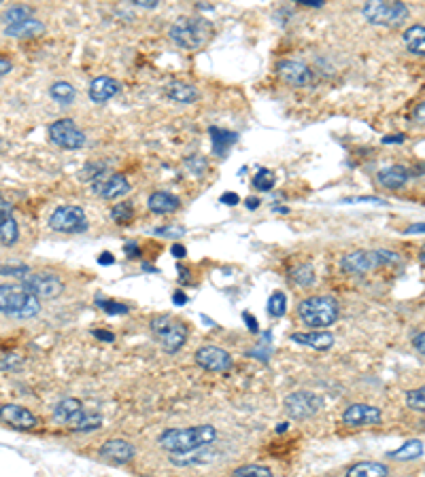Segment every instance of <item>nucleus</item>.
I'll use <instances>...</instances> for the list:
<instances>
[{
    "instance_id": "obj_1",
    "label": "nucleus",
    "mask_w": 425,
    "mask_h": 477,
    "mask_svg": "<svg viewBox=\"0 0 425 477\" xmlns=\"http://www.w3.org/2000/svg\"><path fill=\"white\" fill-rule=\"evenodd\" d=\"M217 437V429L210 424H200V427H187V429H166L158 443L162 450L175 454V456H183V454H191L196 450H202L206 445H210Z\"/></svg>"
},
{
    "instance_id": "obj_2",
    "label": "nucleus",
    "mask_w": 425,
    "mask_h": 477,
    "mask_svg": "<svg viewBox=\"0 0 425 477\" xmlns=\"http://www.w3.org/2000/svg\"><path fill=\"white\" fill-rule=\"evenodd\" d=\"M298 316L304 325H309L313 329H325L338 321L340 305L330 295H315V297L304 299L298 305Z\"/></svg>"
},
{
    "instance_id": "obj_3",
    "label": "nucleus",
    "mask_w": 425,
    "mask_h": 477,
    "mask_svg": "<svg viewBox=\"0 0 425 477\" xmlns=\"http://www.w3.org/2000/svg\"><path fill=\"white\" fill-rule=\"evenodd\" d=\"M41 310V299L22 284H0V314L13 318H32Z\"/></svg>"
},
{
    "instance_id": "obj_4",
    "label": "nucleus",
    "mask_w": 425,
    "mask_h": 477,
    "mask_svg": "<svg viewBox=\"0 0 425 477\" xmlns=\"http://www.w3.org/2000/svg\"><path fill=\"white\" fill-rule=\"evenodd\" d=\"M400 255L391 251H353L340 259V270L349 276H366L381 265H398Z\"/></svg>"
},
{
    "instance_id": "obj_5",
    "label": "nucleus",
    "mask_w": 425,
    "mask_h": 477,
    "mask_svg": "<svg viewBox=\"0 0 425 477\" xmlns=\"http://www.w3.org/2000/svg\"><path fill=\"white\" fill-rule=\"evenodd\" d=\"M212 34V26L204 18H179L170 26V39L181 49H202Z\"/></svg>"
},
{
    "instance_id": "obj_6",
    "label": "nucleus",
    "mask_w": 425,
    "mask_h": 477,
    "mask_svg": "<svg viewBox=\"0 0 425 477\" xmlns=\"http://www.w3.org/2000/svg\"><path fill=\"white\" fill-rule=\"evenodd\" d=\"M149 327H151V333H154L156 342L160 344V348L168 354L179 352L187 342V327L181 321H177V318H173L170 314L154 316Z\"/></svg>"
},
{
    "instance_id": "obj_7",
    "label": "nucleus",
    "mask_w": 425,
    "mask_h": 477,
    "mask_svg": "<svg viewBox=\"0 0 425 477\" xmlns=\"http://www.w3.org/2000/svg\"><path fill=\"white\" fill-rule=\"evenodd\" d=\"M362 13L370 24L385 28L402 26L408 20V7L404 3H398V0H372V3L364 5Z\"/></svg>"
},
{
    "instance_id": "obj_8",
    "label": "nucleus",
    "mask_w": 425,
    "mask_h": 477,
    "mask_svg": "<svg viewBox=\"0 0 425 477\" xmlns=\"http://www.w3.org/2000/svg\"><path fill=\"white\" fill-rule=\"evenodd\" d=\"M49 227L60 233H83L90 225L81 206H58L49 216Z\"/></svg>"
},
{
    "instance_id": "obj_9",
    "label": "nucleus",
    "mask_w": 425,
    "mask_h": 477,
    "mask_svg": "<svg viewBox=\"0 0 425 477\" xmlns=\"http://www.w3.org/2000/svg\"><path fill=\"white\" fill-rule=\"evenodd\" d=\"M285 414L294 420H306L311 416H315L321 408H323V399L315 392L309 390H298L285 396Z\"/></svg>"
},
{
    "instance_id": "obj_10",
    "label": "nucleus",
    "mask_w": 425,
    "mask_h": 477,
    "mask_svg": "<svg viewBox=\"0 0 425 477\" xmlns=\"http://www.w3.org/2000/svg\"><path fill=\"white\" fill-rule=\"evenodd\" d=\"M49 138L53 144L66 151H77L86 144V134L77 127L73 119H58L49 125Z\"/></svg>"
},
{
    "instance_id": "obj_11",
    "label": "nucleus",
    "mask_w": 425,
    "mask_h": 477,
    "mask_svg": "<svg viewBox=\"0 0 425 477\" xmlns=\"http://www.w3.org/2000/svg\"><path fill=\"white\" fill-rule=\"evenodd\" d=\"M28 293H32L39 299H53L64 291V282L51 274V272H39V274H26L20 282Z\"/></svg>"
},
{
    "instance_id": "obj_12",
    "label": "nucleus",
    "mask_w": 425,
    "mask_h": 477,
    "mask_svg": "<svg viewBox=\"0 0 425 477\" xmlns=\"http://www.w3.org/2000/svg\"><path fill=\"white\" fill-rule=\"evenodd\" d=\"M92 191L104 200H117L121 195H126L130 191V183L123 174H115V172H107L102 170L98 177H94L92 181Z\"/></svg>"
},
{
    "instance_id": "obj_13",
    "label": "nucleus",
    "mask_w": 425,
    "mask_h": 477,
    "mask_svg": "<svg viewBox=\"0 0 425 477\" xmlns=\"http://www.w3.org/2000/svg\"><path fill=\"white\" fill-rule=\"evenodd\" d=\"M278 76L283 78L285 83H290L292 88H306L315 81L313 70L298 60H283L278 62Z\"/></svg>"
},
{
    "instance_id": "obj_14",
    "label": "nucleus",
    "mask_w": 425,
    "mask_h": 477,
    "mask_svg": "<svg viewBox=\"0 0 425 477\" xmlns=\"http://www.w3.org/2000/svg\"><path fill=\"white\" fill-rule=\"evenodd\" d=\"M196 363L212 373H224L232 367V357L224 348L217 346H204L196 352Z\"/></svg>"
},
{
    "instance_id": "obj_15",
    "label": "nucleus",
    "mask_w": 425,
    "mask_h": 477,
    "mask_svg": "<svg viewBox=\"0 0 425 477\" xmlns=\"http://www.w3.org/2000/svg\"><path fill=\"white\" fill-rule=\"evenodd\" d=\"M381 420H383L381 410L366 403H353L342 412V422L346 427H368V424H379Z\"/></svg>"
},
{
    "instance_id": "obj_16",
    "label": "nucleus",
    "mask_w": 425,
    "mask_h": 477,
    "mask_svg": "<svg viewBox=\"0 0 425 477\" xmlns=\"http://www.w3.org/2000/svg\"><path fill=\"white\" fill-rule=\"evenodd\" d=\"M0 422H5L13 429H22V431H28V429H34L39 424L36 416L22 408V406H15V403H9V406H3L0 408Z\"/></svg>"
},
{
    "instance_id": "obj_17",
    "label": "nucleus",
    "mask_w": 425,
    "mask_h": 477,
    "mask_svg": "<svg viewBox=\"0 0 425 477\" xmlns=\"http://www.w3.org/2000/svg\"><path fill=\"white\" fill-rule=\"evenodd\" d=\"M134 454H136L134 445L126 439H109L100 448V456L109 462H115V464L130 462L134 458Z\"/></svg>"
},
{
    "instance_id": "obj_18",
    "label": "nucleus",
    "mask_w": 425,
    "mask_h": 477,
    "mask_svg": "<svg viewBox=\"0 0 425 477\" xmlns=\"http://www.w3.org/2000/svg\"><path fill=\"white\" fill-rule=\"evenodd\" d=\"M83 416H86V410L77 399H64L53 410V420L60 424H68L70 429H75Z\"/></svg>"
},
{
    "instance_id": "obj_19",
    "label": "nucleus",
    "mask_w": 425,
    "mask_h": 477,
    "mask_svg": "<svg viewBox=\"0 0 425 477\" xmlns=\"http://www.w3.org/2000/svg\"><path fill=\"white\" fill-rule=\"evenodd\" d=\"M88 94H90V98L94 102L102 104V102H107V100H111L113 96L119 94V83L115 81V78H111V76H98V78H94V81L90 83Z\"/></svg>"
},
{
    "instance_id": "obj_20",
    "label": "nucleus",
    "mask_w": 425,
    "mask_h": 477,
    "mask_svg": "<svg viewBox=\"0 0 425 477\" xmlns=\"http://www.w3.org/2000/svg\"><path fill=\"white\" fill-rule=\"evenodd\" d=\"M147 206L156 214H170V212L181 208V200L177 195L168 193V191H156V193L149 195Z\"/></svg>"
},
{
    "instance_id": "obj_21",
    "label": "nucleus",
    "mask_w": 425,
    "mask_h": 477,
    "mask_svg": "<svg viewBox=\"0 0 425 477\" xmlns=\"http://www.w3.org/2000/svg\"><path fill=\"white\" fill-rule=\"evenodd\" d=\"M377 179L387 189H400L410 179V172H408L406 166H389V168H383Z\"/></svg>"
},
{
    "instance_id": "obj_22",
    "label": "nucleus",
    "mask_w": 425,
    "mask_h": 477,
    "mask_svg": "<svg viewBox=\"0 0 425 477\" xmlns=\"http://www.w3.org/2000/svg\"><path fill=\"white\" fill-rule=\"evenodd\" d=\"M208 134H210V142H212V153H215L217 157H226L228 148L238 140L236 132L222 130V127H210Z\"/></svg>"
},
{
    "instance_id": "obj_23",
    "label": "nucleus",
    "mask_w": 425,
    "mask_h": 477,
    "mask_svg": "<svg viewBox=\"0 0 425 477\" xmlns=\"http://www.w3.org/2000/svg\"><path fill=\"white\" fill-rule=\"evenodd\" d=\"M292 340L298 342V344H302V346L315 348V350H328V348H332V344H334V336H332V333H325V331L294 333Z\"/></svg>"
},
{
    "instance_id": "obj_24",
    "label": "nucleus",
    "mask_w": 425,
    "mask_h": 477,
    "mask_svg": "<svg viewBox=\"0 0 425 477\" xmlns=\"http://www.w3.org/2000/svg\"><path fill=\"white\" fill-rule=\"evenodd\" d=\"M166 96L173 100V102H179V104H191L198 100V90L189 83H183V81H173L168 83L166 88Z\"/></svg>"
},
{
    "instance_id": "obj_25",
    "label": "nucleus",
    "mask_w": 425,
    "mask_h": 477,
    "mask_svg": "<svg viewBox=\"0 0 425 477\" xmlns=\"http://www.w3.org/2000/svg\"><path fill=\"white\" fill-rule=\"evenodd\" d=\"M402 41H404V45L408 47L410 53L425 55V26L414 24V26L406 28L404 34H402Z\"/></svg>"
},
{
    "instance_id": "obj_26",
    "label": "nucleus",
    "mask_w": 425,
    "mask_h": 477,
    "mask_svg": "<svg viewBox=\"0 0 425 477\" xmlns=\"http://www.w3.org/2000/svg\"><path fill=\"white\" fill-rule=\"evenodd\" d=\"M389 466L383 462H358L349 466L344 477H387Z\"/></svg>"
},
{
    "instance_id": "obj_27",
    "label": "nucleus",
    "mask_w": 425,
    "mask_h": 477,
    "mask_svg": "<svg viewBox=\"0 0 425 477\" xmlns=\"http://www.w3.org/2000/svg\"><path fill=\"white\" fill-rule=\"evenodd\" d=\"M43 32H45V24H43V22H39V20H34V18H30V20H26V22L18 24V26H9V28H5V34H7V36H15V39L39 36V34H43Z\"/></svg>"
},
{
    "instance_id": "obj_28",
    "label": "nucleus",
    "mask_w": 425,
    "mask_h": 477,
    "mask_svg": "<svg viewBox=\"0 0 425 477\" xmlns=\"http://www.w3.org/2000/svg\"><path fill=\"white\" fill-rule=\"evenodd\" d=\"M20 240V227L18 221L13 219V214L5 216V221L0 223V244L3 247H13Z\"/></svg>"
},
{
    "instance_id": "obj_29",
    "label": "nucleus",
    "mask_w": 425,
    "mask_h": 477,
    "mask_svg": "<svg viewBox=\"0 0 425 477\" xmlns=\"http://www.w3.org/2000/svg\"><path fill=\"white\" fill-rule=\"evenodd\" d=\"M423 454V441H419V439H410V441H406L402 448H398V450H393V452H389V458H398V460H414V458H419Z\"/></svg>"
},
{
    "instance_id": "obj_30",
    "label": "nucleus",
    "mask_w": 425,
    "mask_h": 477,
    "mask_svg": "<svg viewBox=\"0 0 425 477\" xmlns=\"http://www.w3.org/2000/svg\"><path fill=\"white\" fill-rule=\"evenodd\" d=\"M49 94H51V98H53L55 102H60V104H64V106H68L70 102L75 100V96H77L75 88L70 85V83H66V81H58V83H53V85H51V90H49Z\"/></svg>"
},
{
    "instance_id": "obj_31",
    "label": "nucleus",
    "mask_w": 425,
    "mask_h": 477,
    "mask_svg": "<svg viewBox=\"0 0 425 477\" xmlns=\"http://www.w3.org/2000/svg\"><path fill=\"white\" fill-rule=\"evenodd\" d=\"M315 268L313 265H309V263H304V265H298V268H294L292 270V280H294V284H298V286H311L313 282H315Z\"/></svg>"
},
{
    "instance_id": "obj_32",
    "label": "nucleus",
    "mask_w": 425,
    "mask_h": 477,
    "mask_svg": "<svg viewBox=\"0 0 425 477\" xmlns=\"http://www.w3.org/2000/svg\"><path fill=\"white\" fill-rule=\"evenodd\" d=\"M30 15H32V9H30V7L18 5V7H11V9L5 13L3 22H5V26L9 28V26H18V24H22V22L30 20Z\"/></svg>"
},
{
    "instance_id": "obj_33",
    "label": "nucleus",
    "mask_w": 425,
    "mask_h": 477,
    "mask_svg": "<svg viewBox=\"0 0 425 477\" xmlns=\"http://www.w3.org/2000/svg\"><path fill=\"white\" fill-rule=\"evenodd\" d=\"M134 216V206L130 202H119L111 208V219L117 225H128Z\"/></svg>"
},
{
    "instance_id": "obj_34",
    "label": "nucleus",
    "mask_w": 425,
    "mask_h": 477,
    "mask_svg": "<svg viewBox=\"0 0 425 477\" xmlns=\"http://www.w3.org/2000/svg\"><path fill=\"white\" fill-rule=\"evenodd\" d=\"M406 406L412 412L425 414V386H419V388L406 392Z\"/></svg>"
},
{
    "instance_id": "obj_35",
    "label": "nucleus",
    "mask_w": 425,
    "mask_h": 477,
    "mask_svg": "<svg viewBox=\"0 0 425 477\" xmlns=\"http://www.w3.org/2000/svg\"><path fill=\"white\" fill-rule=\"evenodd\" d=\"M232 477H272V471L264 464H243L232 471Z\"/></svg>"
},
{
    "instance_id": "obj_36",
    "label": "nucleus",
    "mask_w": 425,
    "mask_h": 477,
    "mask_svg": "<svg viewBox=\"0 0 425 477\" xmlns=\"http://www.w3.org/2000/svg\"><path fill=\"white\" fill-rule=\"evenodd\" d=\"M285 310H288V297L283 295L281 291L272 293L270 299H268V314L274 316V318H281L283 314H285Z\"/></svg>"
},
{
    "instance_id": "obj_37",
    "label": "nucleus",
    "mask_w": 425,
    "mask_h": 477,
    "mask_svg": "<svg viewBox=\"0 0 425 477\" xmlns=\"http://www.w3.org/2000/svg\"><path fill=\"white\" fill-rule=\"evenodd\" d=\"M274 183H276L274 172H272V170H266V168H262V170L253 177V187L259 189V191H270V189L274 187Z\"/></svg>"
},
{
    "instance_id": "obj_38",
    "label": "nucleus",
    "mask_w": 425,
    "mask_h": 477,
    "mask_svg": "<svg viewBox=\"0 0 425 477\" xmlns=\"http://www.w3.org/2000/svg\"><path fill=\"white\" fill-rule=\"evenodd\" d=\"M100 427H102V418L98 414H88L86 412V416L79 420V424L73 431H77V433H90V431H98Z\"/></svg>"
},
{
    "instance_id": "obj_39",
    "label": "nucleus",
    "mask_w": 425,
    "mask_h": 477,
    "mask_svg": "<svg viewBox=\"0 0 425 477\" xmlns=\"http://www.w3.org/2000/svg\"><path fill=\"white\" fill-rule=\"evenodd\" d=\"M96 305H98L102 312L111 314V316H123V314H128V312H130V307H128L126 303H119V301H109V299H98V301H96Z\"/></svg>"
},
{
    "instance_id": "obj_40",
    "label": "nucleus",
    "mask_w": 425,
    "mask_h": 477,
    "mask_svg": "<svg viewBox=\"0 0 425 477\" xmlns=\"http://www.w3.org/2000/svg\"><path fill=\"white\" fill-rule=\"evenodd\" d=\"M26 274H30V268L26 263H0V276L24 278Z\"/></svg>"
},
{
    "instance_id": "obj_41",
    "label": "nucleus",
    "mask_w": 425,
    "mask_h": 477,
    "mask_svg": "<svg viewBox=\"0 0 425 477\" xmlns=\"http://www.w3.org/2000/svg\"><path fill=\"white\" fill-rule=\"evenodd\" d=\"M24 365V359L15 352H3L0 354V369L5 371H15Z\"/></svg>"
},
{
    "instance_id": "obj_42",
    "label": "nucleus",
    "mask_w": 425,
    "mask_h": 477,
    "mask_svg": "<svg viewBox=\"0 0 425 477\" xmlns=\"http://www.w3.org/2000/svg\"><path fill=\"white\" fill-rule=\"evenodd\" d=\"M185 164H187V168L191 170V174H198V177H200V174L206 172V162H204L202 157H198V155H196V157H189Z\"/></svg>"
},
{
    "instance_id": "obj_43",
    "label": "nucleus",
    "mask_w": 425,
    "mask_h": 477,
    "mask_svg": "<svg viewBox=\"0 0 425 477\" xmlns=\"http://www.w3.org/2000/svg\"><path fill=\"white\" fill-rule=\"evenodd\" d=\"M94 338L100 340V342H107V344L115 342V336L111 331H104V329H94Z\"/></svg>"
},
{
    "instance_id": "obj_44",
    "label": "nucleus",
    "mask_w": 425,
    "mask_h": 477,
    "mask_svg": "<svg viewBox=\"0 0 425 477\" xmlns=\"http://www.w3.org/2000/svg\"><path fill=\"white\" fill-rule=\"evenodd\" d=\"M412 346H414V350H417L419 354H423V357H425V331H423V333H419V336L412 340Z\"/></svg>"
},
{
    "instance_id": "obj_45",
    "label": "nucleus",
    "mask_w": 425,
    "mask_h": 477,
    "mask_svg": "<svg viewBox=\"0 0 425 477\" xmlns=\"http://www.w3.org/2000/svg\"><path fill=\"white\" fill-rule=\"evenodd\" d=\"M412 117H414L419 123H423V125H425V102H421V104H417V106H414Z\"/></svg>"
},
{
    "instance_id": "obj_46",
    "label": "nucleus",
    "mask_w": 425,
    "mask_h": 477,
    "mask_svg": "<svg viewBox=\"0 0 425 477\" xmlns=\"http://www.w3.org/2000/svg\"><path fill=\"white\" fill-rule=\"evenodd\" d=\"M158 235H183L181 227H164V229H156Z\"/></svg>"
},
{
    "instance_id": "obj_47",
    "label": "nucleus",
    "mask_w": 425,
    "mask_h": 477,
    "mask_svg": "<svg viewBox=\"0 0 425 477\" xmlns=\"http://www.w3.org/2000/svg\"><path fill=\"white\" fill-rule=\"evenodd\" d=\"M123 251H126V255L130 257V259H136V257H140V249L134 244V242H128L126 247H123Z\"/></svg>"
},
{
    "instance_id": "obj_48",
    "label": "nucleus",
    "mask_w": 425,
    "mask_h": 477,
    "mask_svg": "<svg viewBox=\"0 0 425 477\" xmlns=\"http://www.w3.org/2000/svg\"><path fill=\"white\" fill-rule=\"evenodd\" d=\"M406 138H404V134H393V136H385L383 138V144H402Z\"/></svg>"
},
{
    "instance_id": "obj_49",
    "label": "nucleus",
    "mask_w": 425,
    "mask_h": 477,
    "mask_svg": "<svg viewBox=\"0 0 425 477\" xmlns=\"http://www.w3.org/2000/svg\"><path fill=\"white\" fill-rule=\"evenodd\" d=\"M220 200H222V204H230V206H236L241 202V198L236 193H224Z\"/></svg>"
},
{
    "instance_id": "obj_50",
    "label": "nucleus",
    "mask_w": 425,
    "mask_h": 477,
    "mask_svg": "<svg viewBox=\"0 0 425 477\" xmlns=\"http://www.w3.org/2000/svg\"><path fill=\"white\" fill-rule=\"evenodd\" d=\"M134 5L138 7H147V9H156L158 7V0H132Z\"/></svg>"
},
{
    "instance_id": "obj_51",
    "label": "nucleus",
    "mask_w": 425,
    "mask_h": 477,
    "mask_svg": "<svg viewBox=\"0 0 425 477\" xmlns=\"http://www.w3.org/2000/svg\"><path fill=\"white\" fill-rule=\"evenodd\" d=\"M243 318H245V321L249 323V329H251L253 333H257V331H259V327H257V321H255V318H253L251 314H247V312H245V314H243Z\"/></svg>"
},
{
    "instance_id": "obj_52",
    "label": "nucleus",
    "mask_w": 425,
    "mask_h": 477,
    "mask_svg": "<svg viewBox=\"0 0 425 477\" xmlns=\"http://www.w3.org/2000/svg\"><path fill=\"white\" fill-rule=\"evenodd\" d=\"M98 263H100V265H113V263H115V257H113L111 253H102V255L98 257Z\"/></svg>"
},
{
    "instance_id": "obj_53",
    "label": "nucleus",
    "mask_w": 425,
    "mask_h": 477,
    "mask_svg": "<svg viewBox=\"0 0 425 477\" xmlns=\"http://www.w3.org/2000/svg\"><path fill=\"white\" fill-rule=\"evenodd\" d=\"M173 303H175V305H183V303H187V295H185L183 291H177V293L173 295Z\"/></svg>"
},
{
    "instance_id": "obj_54",
    "label": "nucleus",
    "mask_w": 425,
    "mask_h": 477,
    "mask_svg": "<svg viewBox=\"0 0 425 477\" xmlns=\"http://www.w3.org/2000/svg\"><path fill=\"white\" fill-rule=\"evenodd\" d=\"M406 233H425V223H414L410 227H406Z\"/></svg>"
},
{
    "instance_id": "obj_55",
    "label": "nucleus",
    "mask_w": 425,
    "mask_h": 477,
    "mask_svg": "<svg viewBox=\"0 0 425 477\" xmlns=\"http://www.w3.org/2000/svg\"><path fill=\"white\" fill-rule=\"evenodd\" d=\"M11 62L9 60H5V57H0V76H3V74H9L11 72Z\"/></svg>"
},
{
    "instance_id": "obj_56",
    "label": "nucleus",
    "mask_w": 425,
    "mask_h": 477,
    "mask_svg": "<svg viewBox=\"0 0 425 477\" xmlns=\"http://www.w3.org/2000/svg\"><path fill=\"white\" fill-rule=\"evenodd\" d=\"M173 255L177 257V259H183L185 255H187V251H185V247H181V244H173Z\"/></svg>"
},
{
    "instance_id": "obj_57",
    "label": "nucleus",
    "mask_w": 425,
    "mask_h": 477,
    "mask_svg": "<svg viewBox=\"0 0 425 477\" xmlns=\"http://www.w3.org/2000/svg\"><path fill=\"white\" fill-rule=\"evenodd\" d=\"M300 5H304V7H323L321 0H300Z\"/></svg>"
},
{
    "instance_id": "obj_58",
    "label": "nucleus",
    "mask_w": 425,
    "mask_h": 477,
    "mask_svg": "<svg viewBox=\"0 0 425 477\" xmlns=\"http://www.w3.org/2000/svg\"><path fill=\"white\" fill-rule=\"evenodd\" d=\"M179 274H181V282H189V270L187 268H183V265H179Z\"/></svg>"
},
{
    "instance_id": "obj_59",
    "label": "nucleus",
    "mask_w": 425,
    "mask_h": 477,
    "mask_svg": "<svg viewBox=\"0 0 425 477\" xmlns=\"http://www.w3.org/2000/svg\"><path fill=\"white\" fill-rule=\"evenodd\" d=\"M257 206H259V200H257V198H249V200H247V208H249V210H255Z\"/></svg>"
},
{
    "instance_id": "obj_60",
    "label": "nucleus",
    "mask_w": 425,
    "mask_h": 477,
    "mask_svg": "<svg viewBox=\"0 0 425 477\" xmlns=\"http://www.w3.org/2000/svg\"><path fill=\"white\" fill-rule=\"evenodd\" d=\"M419 263L423 265V270H425V247L421 249V253H419Z\"/></svg>"
},
{
    "instance_id": "obj_61",
    "label": "nucleus",
    "mask_w": 425,
    "mask_h": 477,
    "mask_svg": "<svg viewBox=\"0 0 425 477\" xmlns=\"http://www.w3.org/2000/svg\"><path fill=\"white\" fill-rule=\"evenodd\" d=\"M285 431H288V422H283V424L276 427V433H285Z\"/></svg>"
},
{
    "instance_id": "obj_62",
    "label": "nucleus",
    "mask_w": 425,
    "mask_h": 477,
    "mask_svg": "<svg viewBox=\"0 0 425 477\" xmlns=\"http://www.w3.org/2000/svg\"><path fill=\"white\" fill-rule=\"evenodd\" d=\"M11 214V210H0V223L5 221V216H9Z\"/></svg>"
}]
</instances>
